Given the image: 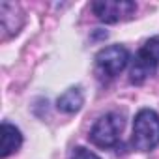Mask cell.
<instances>
[{
  "label": "cell",
  "instance_id": "1",
  "mask_svg": "<svg viewBox=\"0 0 159 159\" xmlns=\"http://www.w3.org/2000/svg\"><path fill=\"white\" fill-rule=\"evenodd\" d=\"M131 142L140 152H150L159 144V114L152 109H142L133 122Z\"/></svg>",
  "mask_w": 159,
  "mask_h": 159
},
{
  "label": "cell",
  "instance_id": "2",
  "mask_svg": "<svg viewBox=\"0 0 159 159\" xmlns=\"http://www.w3.org/2000/svg\"><path fill=\"white\" fill-rule=\"evenodd\" d=\"M159 67V36L148 39L137 52L131 71H129V79L131 83L140 84L144 83L150 75H153Z\"/></svg>",
  "mask_w": 159,
  "mask_h": 159
},
{
  "label": "cell",
  "instance_id": "3",
  "mask_svg": "<svg viewBox=\"0 0 159 159\" xmlns=\"http://www.w3.org/2000/svg\"><path fill=\"white\" fill-rule=\"evenodd\" d=\"M127 64H129V51L122 45H111L98 52L96 73L99 79L109 81V79H114L118 73H122Z\"/></svg>",
  "mask_w": 159,
  "mask_h": 159
},
{
  "label": "cell",
  "instance_id": "4",
  "mask_svg": "<svg viewBox=\"0 0 159 159\" xmlns=\"http://www.w3.org/2000/svg\"><path fill=\"white\" fill-rule=\"evenodd\" d=\"M122 129H124V122L118 114L114 112L105 114L94 124L90 131V140L99 148H112L120 140Z\"/></svg>",
  "mask_w": 159,
  "mask_h": 159
},
{
  "label": "cell",
  "instance_id": "5",
  "mask_svg": "<svg viewBox=\"0 0 159 159\" xmlns=\"http://www.w3.org/2000/svg\"><path fill=\"white\" fill-rule=\"evenodd\" d=\"M94 13L103 23H118L135 13L137 4L131 0H98L92 4Z\"/></svg>",
  "mask_w": 159,
  "mask_h": 159
},
{
  "label": "cell",
  "instance_id": "6",
  "mask_svg": "<svg viewBox=\"0 0 159 159\" xmlns=\"http://www.w3.org/2000/svg\"><path fill=\"white\" fill-rule=\"evenodd\" d=\"M21 144H23V135H21V131H19L15 125L4 122V124H2V144H0V157L11 155L13 152H17V150L21 148Z\"/></svg>",
  "mask_w": 159,
  "mask_h": 159
},
{
  "label": "cell",
  "instance_id": "7",
  "mask_svg": "<svg viewBox=\"0 0 159 159\" xmlns=\"http://www.w3.org/2000/svg\"><path fill=\"white\" fill-rule=\"evenodd\" d=\"M83 103H84V99H83L81 90H79V88H71V90L64 92V94L58 98L56 107H58L62 112L71 114V112H77L79 109H81V107H83Z\"/></svg>",
  "mask_w": 159,
  "mask_h": 159
},
{
  "label": "cell",
  "instance_id": "8",
  "mask_svg": "<svg viewBox=\"0 0 159 159\" xmlns=\"http://www.w3.org/2000/svg\"><path fill=\"white\" fill-rule=\"evenodd\" d=\"M71 159H101V157H99V155H96L94 152H90V150L83 148V146H79V148H75V150H73Z\"/></svg>",
  "mask_w": 159,
  "mask_h": 159
}]
</instances>
